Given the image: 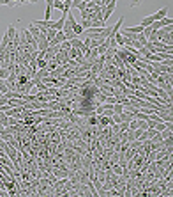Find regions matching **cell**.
<instances>
[{
    "instance_id": "6da1fadb",
    "label": "cell",
    "mask_w": 173,
    "mask_h": 197,
    "mask_svg": "<svg viewBox=\"0 0 173 197\" xmlns=\"http://www.w3.org/2000/svg\"><path fill=\"white\" fill-rule=\"evenodd\" d=\"M65 18H67V14H62L58 20L53 21V29H55V30H62V29H64V23H65Z\"/></svg>"
},
{
    "instance_id": "7a4b0ae2",
    "label": "cell",
    "mask_w": 173,
    "mask_h": 197,
    "mask_svg": "<svg viewBox=\"0 0 173 197\" xmlns=\"http://www.w3.org/2000/svg\"><path fill=\"white\" fill-rule=\"evenodd\" d=\"M27 30H28V32L32 34V38H34V39H36V41H37V38H39V36H41V29H37V27H36L34 23H30V25L27 27Z\"/></svg>"
},
{
    "instance_id": "3957f363",
    "label": "cell",
    "mask_w": 173,
    "mask_h": 197,
    "mask_svg": "<svg viewBox=\"0 0 173 197\" xmlns=\"http://www.w3.org/2000/svg\"><path fill=\"white\" fill-rule=\"evenodd\" d=\"M97 117H99V126H101V128H106V126L113 124L111 117H108V116H97Z\"/></svg>"
},
{
    "instance_id": "277c9868",
    "label": "cell",
    "mask_w": 173,
    "mask_h": 197,
    "mask_svg": "<svg viewBox=\"0 0 173 197\" xmlns=\"http://www.w3.org/2000/svg\"><path fill=\"white\" fill-rule=\"evenodd\" d=\"M166 14H168V7H163V9H159L157 13L152 14V18H154V21H159V20H163Z\"/></svg>"
},
{
    "instance_id": "5b68a950",
    "label": "cell",
    "mask_w": 173,
    "mask_h": 197,
    "mask_svg": "<svg viewBox=\"0 0 173 197\" xmlns=\"http://www.w3.org/2000/svg\"><path fill=\"white\" fill-rule=\"evenodd\" d=\"M108 48H110V44H108V43H106V39H104L101 44H97V53H99V55H104Z\"/></svg>"
},
{
    "instance_id": "8992f818",
    "label": "cell",
    "mask_w": 173,
    "mask_h": 197,
    "mask_svg": "<svg viewBox=\"0 0 173 197\" xmlns=\"http://www.w3.org/2000/svg\"><path fill=\"white\" fill-rule=\"evenodd\" d=\"M51 14H53V5H51V4H46V11H44V20H51Z\"/></svg>"
},
{
    "instance_id": "52a82bcc",
    "label": "cell",
    "mask_w": 173,
    "mask_h": 197,
    "mask_svg": "<svg viewBox=\"0 0 173 197\" xmlns=\"http://www.w3.org/2000/svg\"><path fill=\"white\" fill-rule=\"evenodd\" d=\"M5 34L9 36V39L13 41V39H14V36H16V27H14V25L11 23V25L7 27V32H5Z\"/></svg>"
},
{
    "instance_id": "ba28073f",
    "label": "cell",
    "mask_w": 173,
    "mask_h": 197,
    "mask_svg": "<svg viewBox=\"0 0 173 197\" xmlns=\"http://www.w3.org/2000/svg\"><path fill=\"white\" fill-rule=\"evenodd\" d=\"M152 23H154L152 14H150V16H145V18H141V21H140V25H141V27H148V25H152Z\"/></svg>"
},
{
    "instance_id": "9c48e42d",
    "label": "cell",
    "mask_w": 173,
    "mask_h": 197,
    "mask_svg": "<svg viewBox=\"0 0 173 197\" xmlns=\"http://www.w3.org/2000/svg\"><path fill=\"white\" fill-rule=\"evenodd\" d=\"M115 53H117V48H108V50H106V53H104V59L111 60L113 57H115Z\"/></svg>"
},
{
    "instance_id": "30bf717a",
    "label": "cell",
    "mask_w": 173,
    "mask_h": 197,
    "mask_svg": "<svg viewBox=\"0 0 173 197\" xmlns=\"http://www.w3.org/2000/svg\"><path fill=\"white\" fill-rule=\"evenodd\" d=\"M111 110H113V114H122L124 112V105L122 103H113V107H111Z\"/></svg>"
},
{
    "instance_id": "8fae6325",
    "label": "cell",
    "mask_w": 173,
    "mask_h": 197,
    "mask_svg": "<svg viewBox=\"0 0 173 197\" xmlns=\"http://www.w3.org/2000/svg\"><path fill=\"white\" fill-rule=\"evenodd\" d=\"M73 32H74V36H81L83 34V27H81V23H74V27H73Z\"/></svg>"
},
{
    "instance_id": "7c38bea8",
    "label": "cell",
    "mask_w": 173,
    "mask_h": 197,
    "mask_svg": "<svg viewBox=\"0 0 173 197\" xmlns=\"http://www.w3.org/2000/svg\"><path fill=\"white\" fill-rule=\"evenodd\" d=\"M161 23H163V27H172L173 25V20H172V16L170 14H166L163 20H161Z\"/></svg>"
},
{
    "instance_id": "4fadbf2b",
    "label": "cell",
    "mask_w": 173,
    "mask_h": 197,
    "mask_svg": "<svg viewBox=\"0 0 173 197\" xmlns=\"http://www.w3.org/2000/svg\"><path fill=\"white\" fill-rule=\"evenodd\" d=\"M0 124H4V126L9 124V116L5 112H2V110H0Z\"/></svg>"
},
{
    "instance_id": "5bb4252c",
    "label": "cell",
    "mask_w": 173,
    "mask_h": 197,
    "mask_svg": "<svg viewBox=\"0 0 173 197\" xmlns=\"http://www.w3.org/2000/svg\"><path fill=\"white\" fill-rule=\"evenodd\" d=\"M36 62H37V69H44V68L48 66V60H46V59H41V57H37V59H36Z\"/></svg>"
},
{
    "instance_id": "9a60e30c",
    "label": "cell",
    "mask_w": 173,
    "mask_h": 197,
    "mask_svg": "<svg viewBox=\"0 0 173 197\" xmlns=\"http://www.w3.org/2000/svg\"><path fill=\"white\" fill-rule=\"evenodd\" d=\"M9 75H11V71H9L7 68H0V78H2V80H5Z\"/></svg>"
},
{
    "instance_id": "2e32d148",
    "label": "cell",
    "mask_w": 173,
    "mask_h": 197,
    "mask_svg": "<svg viewBox=\"0 0 173 197\" xmlns=\"http://www.w3.org/2000/svg\"><path fill=\"white\" fill-rule=\"evenodd\" d=\"M28 77H27V75H23V73H21V75H18V83H27V82H28Z\"/></svg>"
},
{
    "instance_id": "e0dca14e",
    "label": "cell",
    "mask_w": 173,
    "mask_h": 197,
    "mask_svg": "<svg viewBox=\"0 0 173 197\" xmlns=\"http://www.w3.org/2000/svg\"><path fill=\"white\" fill-rule=\"evenodd\" d=\"M60 48H62V50H69V48H71V41L65 39L64 43H60Z\"/></svg>"
},
{
    "instance_id": "ac0fdd59",
    "label": "cell",
    "mask_w": 173,
    "mask_h": 197,
    "mask_svg": "<svg viewBox=\"0 0 173 197\" xmlns=\"http://www.w3.org/2000/svg\"><path fill=\"white\" fill-rule=\"evenodd\" d=\"M81 27H83V30H85V29H90V27H92V21L90 20H83L81 21Z\"/></svg>"
},
{
    "instance_id": "d6986e66",
    "label": "cell",
    "mask_w": 173,
    "mask_h": 197,
    "mask_svg": "<svg viewBox=\"0 0 173 197\" xmlns=\"http://www.w3.org/2000/svg\"><path fill=\"white\" fill-rule=\"evenodd\" d=\"M7 91H9V87H7V83H5V82H4V83H2V85H0V92H2V94H5V92H7Z\"/></svg>"
},
{
    "instance_id": "ffe728a7",
    "label": "cell",
    "mask_w": 173,
    "mask_h": 197,
    "mask_svg": "<svg viewBox=\"0 0 173 197\" xmlns=\"http://www.w3.org/2000/svg\"><path fill=\"white\" fill-rule=\"evenodd\" d=\"M138 128H141V130H147V121H138Z\"/></svg>"
},
{
    "instance_id": "44dd1931",
    "label": "cell",
    "mask_w": 173,
    "mask_h": 197,
    "mask_svg": "<svg viewBox=\"0 0 173 197\" xmlns=\"http://www.w3.org/2000/svg\"><path fill=\"white\" fill-rule=\"evenodd\" d=\"M140 2H141V0H133V7H136V5H140Z\"/></svg>"
},
{
    "instance_id": "7402d4cb",
    "label": "cell",
    "mask_w": 173,
    "mask_h": 197,
    "mask_svg": "<svg viewBox=\"0 0 173 197\" xmlns=\"http://www.w3.org/2000/svg\"><path fill=\"white\" fill-rule=\"evenodd\" d=\"M28 2H30V4H36V2H39V0H28Z\"/></svg>"
},
{
    "instance_id": "603a6c76",
    "label": "cell",
    "mask_w": 173,
    "mask_h": 197,
    "mask_svg": "<svg viewBox=\"0 0 173 197\" xmlns=\"http://www.w3.org/2000/svg\"><path fill=\"white\" fill-rule=\"evenodd\" d=\"M46 4H53V0H46Z\"/></svg>"
},
{
    "instance_id": "cb8c5ba5",
    "label": "cell",
    "mask_w": 173,
    "mask_h": 197,
    "mask_svg": "<svg viewBox=\"0 0 173 197\" xmlns=\"http://www.w3.org/2000/svg\"><path fill=\"white\" fill-rule=\"evenodd\" d=\"M4 82H5V80H2V78H0V85H2V83H4Z\"/></svg>"
},
{
    "instance_id": "d4e9b609",
    "label": "cell",
    "mask_w": 173,
    "mask_h": 197,
    "mask_svg": "<svg viewBox=\"0 0 173 197\" xmlns=\"http://www.w3.org/2000/svg\"><path fill=\"white\" fill-rule=\"evenodd\" d=\"M0 68H2V55H0Z\"/></svg>"
},
{
    "instance_id": "484cf974",
    "label": "cell",
    "mask_w": 173,
    "mask_h": 197,
    "mask_svg": "<svg viewBox=\"0 0 173 197\" xmlns=\"http://www.w3.org/2000/svg\"><path fill=\"white\" fill-rule=\"evenodd\" d=\"M2 96H4V94H2V92H0V98H2Z\"/></svg>"
}]
</instances>
